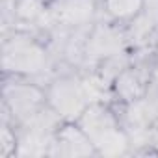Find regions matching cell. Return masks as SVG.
<instances>
[{
    "mask_svg": "<svg viewBox=\"0 0 158 158\" xmlns=\"http://www.w3.org/2000/svg\"><path fill=\"white\" fill-rule=\"evenodd\" d=\"M47 104L45 86L19 76H4L2 86V119L19 127Z\"/></svg>",
    "mask_w": 158,
    "mask_h": 158,
    "instance_id": "5b68a950",
    "label": "cell"
},
{
    "mask_svg": "<svg viewBox=\"0 0 158 158\" xmlns=\"http://www.w3.org/2000/svg\"><path fill=\"white\" fill-rule=\"evenodd\" d=\"M127 50H130V47L125 24H119L99 13V19L93 23L86 43V56L80 71H93L102 60L123 54Z\"/></svg>",
    "mask_w": 158,
    "mask_h": 158,
    "instance_id": "8992f818",
    "label": "cell"
},
{
    "mask_svg": "<svg viewBox=\"0 0 158 158\" xmlns=\"http://www.w3.org/2000/svg\"><path fill=\"white\" fill-rule=\"evenodd\" d=\"M65 121L45 104L39 112L15 127L17 130V158H41L48 156L56 132Z\"/></svg>",
    "mask_w": 158,
    "mask_h": 158,
    "instance_id": "277c9868",
    "label": "cell"
},
{
    "mask_svg": "<svg viewBox=\"0 0 158 158\" xmlns=\"http://www.w3.org/2000/svg\"><path fill=\"white\" fill-rule=\"evenodd\" d=\"M99 0H48L41 34L47 37L52 30H74L89 26L99 19Z\"/></svg>",
    "mask_w": 158,
    "mask_h": 158,
    "instance_id": "52a82bcc",
    "label": "cell"
},
{
    "mask_svg": "<svg viewBox=\"0 0 158 158\" xmlns=\"http://www.w3.org/2000/svg\"><path fill=\"white\" fill-rule=\"evenodd\" d=\"M45 93L47 104L63 121H78V117L91 104L82 74L76 69L58 71L45 86Z\"/></svg>",
    "mask_w": 158,
    "mask_h": 158,
    "instance_id": "3957f363",
    "label": "cell"
},
{
    "mask_svg": "<svg viewBox=\"0 0 158 158\" xmlns=\"http://www.w3.org/2000/svg\"><path fill=\"white\" fill-rule=\"evenodd\" d=\"M147 97L158 99V58L151 65V74H149V88H147Z\"/></svg>",
    "mask_w": 158,
    "mask_h": 158,
    "instance_id": "7c38bea8",
    "label": "cell"
},
{
    "mask_svg": "<svg viewBox=\"0 0 158 158\" xmlns=\"http://www.w3.org/2000/svg\"><path fill=\"white\" fill-rule=\"evenodd\" d=\"M58 60L48 48L47 39L26 28H13L2 37V71L4 76H19L45 86L58 73Z\"/></svg>",
    "mask_w": 158,
    "mask_h": 158,
    "instance_id": "6da1fadb",
    "label": "cell"
},
{
    "mask_svg": "<svg viewBox=\"0 0 158 158\" xmlns=\"http://www.w3.org/2000/svg\"><path fill=\"white\" fill-rule=\"evenodd\" d=\"M158 56L134 60L128 67H125L117 78L112 82L114 104H130L147 95L151 65Z\"/></svg>",
    "mask_w": 158,
    "mask_h": 158,
    "instance_id": "ba28073f",
    "label": "cell"
},
{
    "mask_svg": "<svg viewBox=\"0 0 158 158\" xmlns=\"http://www.w3.org/2000/svg\"><path fill=\"white\" fill-rule=\"evenodd\" d=\"M89 136L99 156L130 154V139L112 102H91L76 121Z\"/></svg>",
    "mask_w": 158,
    "mask_h": 158,
    "instance_id": "7a4b0ae2",
    "label": "cell"
},
{
    "mask_svg": "<svg viewBox=\"0 0 158 158\" xmlns=\"http://www.w3.org/2000/svg\"><path fill=\"white\" fill-rule=\"evenodd\" d=\"M0 149H2V158H11L17 154V130L6 119H2L0 127Z\"/></svg>",
    "mask_w": 158,
    "mask_h": 158,
    "instance_id": "8fae6325",
    "label": "cell"
},
{
    "mask_svg": "<svg viewBox=\"0 0 158 158\" xmlns=\"http://www.w3.org/2000/svg\"><path fill=\"white\" fill-rule=\"evenodd\" d=\"M101 13L119 24H127L145 10V0H101Z\"/></svg>",
    "mask_w": 158,
    "mask_h": 158,
    "instance_id": "30bf717a",
    "label": "cell"
},
{
    "mask_svg": "<svg viewBox=\"0 0 158 158\" xmlns=\"http://www.w3.org/2000/svg\"><path fill=\"white\" fill-rule=\"evenodd\" d=\"M152 152L158 154V127L154 128V138H152Z\"/></svg>",
    "mask_w": 158,
    "mask_h": 158,
    "instance_id": "4fadbf2b",
    "label": "cell"
},
{
    "mask_svg": "<svg viewBox=\"0 0 158 158\" xmlns=\"http://www.w3.org/2000/svg\"><path fill=\"white\" fill-rule=\"evenodd\" d=\"M48 156L56 158H76V156H99L89 136L76 121H65L52 141Z\"/></svg>",
    "mask_w": 158,
    "mask_h": 158,
    "instance_id": "9c48e42d",
    "label": "cell"
}]
</instances>
